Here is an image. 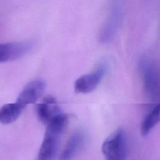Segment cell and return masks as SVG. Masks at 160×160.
I'll list each match as a JSON object with an SVG mask.
<instances>
[{"mask_svg": "<svg viewBox=\"0 0 160 160\" xmlns=\"http://www.w3.org/2000/svg\"><path fill=\"white\" fill-rule=\"evenodd\" d=\"M68 116L61 112L49 121L37 156V160H54L58 150L61 136L68 123Z\"/></svg>", "mask_w": 160, "mask_h": 160, "instance_id": "1", "label": "cell"}, {"mask_svg": "<svg viewBox=\"0 0 160 160\" xmlns=\"http://www.w3.org/2000/svg\"><path fill=\"white\" fill-rule=\"evenodd\" d=\"M139 71L142 77L144 88L151 98H160V70L159 68L143 57L139 60Z\"/></svg>", "mask_w": 160, "mask_h": 160, "instance_id": "2", "label": "cell"}, {"mask_svg": "<svg viewBox=\"0 0 160 160\" xmlns=\"http://www.w3.org/2000/svg\"><path fill=\"white\" fill-rule=\"evenodd\" d=\"M105 160H125L127 156V139L122 129H118L108 136L102 144Z\"/></svg>", "mask_w": 160, "mask_h": 160, "instance_id": "3", "label": "cell"}, {"mask_svg": "<svg viewBox=\"0 0 160 160\" xmlns=\"http://www.w3.org/2000/svg\"><path fill=\"white\" fill-rule=\"evenodd\" d=\"M122 19V8L119 2L114 1L110 6L108 14L99 32V41L102 43L109 42L116 36Z\"/></svg>", "mask_w": 160, "mask_h": 160, "instance_id": "4", "label": "cell"}, {"mask_svg": "<svg viewBox=\"0 0 160 160\" xmlns=\"http://www.w3.org/2000/svg\"><path fill=\"white\" fill-rule=\"evenodd\" d=\"M108 68L106 62L102 61L91 72L82 75L74 82V90L78 93H88L94 90L104 76Z\"/></svg>", "mask_w": 160, "mask_h": 160, "instance_id": "5", "label": "cell"}, {"mask_svg": "<svg viewBox=\"0 0 160 160\" xmlns=\"http://www.w3.org/2000/svg\"><path fill=\"white\" fill-rule=\"evenodd\" d=\"M32 45L29 41L0 43V62L19 59L31 51Z\"/></svg>", "mask_w": 160, "mask_h": 160, "instance_id": "6", "label": "cell"}, {"mask_svg": "<svg viewBox=\"0 0 160 160\" xmlns=\"http://www.w3.org/2000/svg\"><path fill=\"white\" fill-rule=\"evenodd\" d=\"M45 86L44 82L41 80L29 82L19 94L16 102L24 106L35 103L43 94Z\"/></svg>", "mask_w": 160, "mask_h": 160, "instance_id": "7", "label": "cell"}, {"mask_svg": "<svg viewBox=\"0 0 160 160\" xmlns=\"http://www.w3.org/2000/svg\"><path fill=\"white\" fill-rule=\"evenodd\" d=\"M36 110L39 119L47 124L56 115L61 113L55 98L51 96L45 98L42 103L38 104Z\"/></svg>", "mask_w": 160, "mask_h": 160, "instance_id": "8", "label": "cell"}, {"mask_svg": "<svg viewBox=\"0 0 160 160\" xmlns=\"http://www.w3.org/2000/svg\"><path fill=\"white\" fill-rule=\"evenodd\" d=\"M84 139V134L82 131H76L73 132L68 140L58 160H71L81 148Z\"/></svg>", "mask_w": 160, "mask_h": 160, "instance_id": "9", "label": "cell"}, {"mask_svg": "<svg viewBox=\"0 0 160 160\" xmlns=\"http://www.w3.org/2000/svg\"><path fill=\"white\" fill-rule=\"evenodd\" d=\"M26 106L18 102L4 104L0 108V122L9 124L14 122L21 115Z\"/></svg>", "mask_w": 160, "mask_h": 160, "instance_id": "10", "label": "cell"}, {"mask_svg": "<svg viewBox=\"0 0 160 160\" xmlns=\"http://www.w3.org/2000/svg\"><path fill=\"white\" fill-rule=\"evenodd\" d=\"M160 121V103L156 104L144 117L141 125L142 136L148 135Z\"/></svg>", "mask_w": 160, "mask_h": 160, "instance_id": "11", "label": "cell"}]
</instances>
